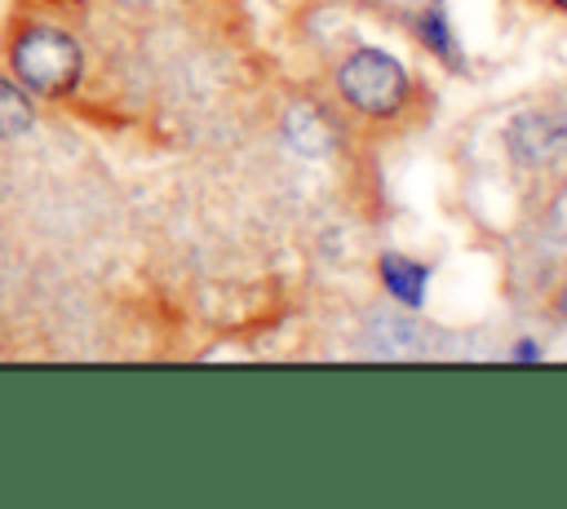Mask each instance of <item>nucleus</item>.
Segmentation results:
<instances>
[{
  "label": "nucleus",
  "instance_id": "7ed1b4c3",
  "mask_svg": "<svg viewBox=\"0 0 567 509\" xmlns=\"http://www.w3.org/2000/svg\"><path fill=\"white\" fill-rule=\"evenodd\" d=\"M381 279L390 288V297H399L403 305H421L425 283H430V266H421L412 257H399V252H385L381 257Z\"/></svg>",
  "mask_w": 567,
  "mask_h": 509
},
{
  "label": "nucleus",
  "instance_id": "423d86ee",
  "mask_svg": "<svg viewBox=\"0 0 567 509\" xmlns=\"http://www.w3.org/2000/svg\"><path fill=\"white\" fill-rule=\"evenodd\" d=\"M554 4H558V9H567V0H554Z\"/></svg>",
  "mask_w": 567,
  "mask_h": 509
},
{
  "label": "nucleus",
  "instance_id": "f257e3e1",
  "mask_svg": "<svg viewBox=\"0 0 567 509\" xmlns=\"http://www.w3.org/2000/svg\"><path fill=\"white\" fill-rule=\"evenodd\" d=\"M0 66L44 106L62 111L80 97L84 80H89V53L80 44V35L27 4V0H9L4 18H0Z\"/></svg>",
  "mask_w": 567,
  "mask_h": 509
},
{
  "label": "nucleus",
  "instance_id": "20e7f679",
  "mask_svg": "<svg viewBox=\"0 0 567 509\" xmlns=\"http://www.w3.org/2000/svg\"><path fill=\"white\" fill-rule=\"evenodd\" d=\"M509 146L518 150V159H527L532 150H536V159H549V155L563 146V128L549 124L545 115H527V120H518V124L509 128Z\"/></svg>",
  "mask_w": 567,
  "mask_h": 509
},
{
  "label": "nucleus",
  "instance_id": "39448f33",
  "mask_svg": "<svg viewBox=\"0 0 567 509\" xmlns=\"http://www.w3.org/2000/svg\"><path fill=\"white\" fill-rule=\"evenodd\" d=\"M558 310H563V314H567V292H563V301H558Z\"/></svg>",
  "mask_w": 567,
  "mask_h": 509
},
{
  "label": "nucleus",
  "instance_id": "f03ea898",
  "mask_svg": "<svg viewBox=\"0 0 567 509\" xmlns=\"http://www.w3.org/2000/svg\"><path fill=\"white\" fill-rule=\"evenodd\" d=\"M337 93L359 115H394L408 102V71L381 49H354L337 66Z\"/></svg>",
  "mask_w": 567,
  "mask_h": 509
}]
</instances>
